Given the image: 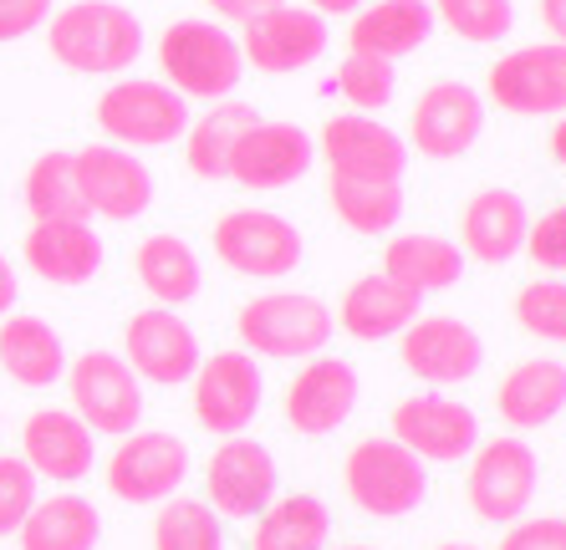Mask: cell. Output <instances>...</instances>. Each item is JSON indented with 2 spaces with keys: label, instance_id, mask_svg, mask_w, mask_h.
<instances>
[{
  "label": "cell",
  "instance_id": "cell-28",
  "mask_svg": "<svg viewBox=\"0 0 566 550\" xmlns=\"http://www.w3.org/2000/svg\"><path fill=\"white\" fill-rule=\"evenodd\" d=\"M495 408H501V423H511L515 433L556 423L566 408V362H556V357L515 362L495 388Z\"/></svg>",
  "mask_w": 566,
  "mask_h": 550
},
{
  "label": "cell",
  "instance_id": "cell-24",
  "mask_svg": "<svg viewBox=\"0 0 566 550\" xmlns=\"http://www.w3.org/2000/svg\"><path fill=\"white\" fill-rule=\"evenodd\" d=\"M526 230H531V214H526V199L515 189H480L460 214V250L464 261L511 265L526 250Z\"/></svg>",
  "mask_w": 566,
  "mask_h": 550
},
{
  "label": "cell",
  "instance_id": "cell-17",
  "mask_svg": "<svg viewBox=\"0 0 566 550\" xmlns=\"http://www.w3.org/2000/svg\"><path fill=\"white\" fill-rule=\"evenodd\" d=\"M394 438L423 464H464L480 444V419L449 393H413L394 408Z\"/></svg>",
  "mask_w": 566,
  "mask_h": 550
},
{
  "label": "cell",
  "instance_id": "cell-9",
  "mask_svg": "<svg viewBox=\"0 0 566 550\" xmlns=\"http://www.w3.org/2000/svg\"><path fill=\"white\" fill-rule=\"evenodd\" d=\"M97 128L107 133V144L118 148H169L174 138L189 133V97L169 87V82H113L97 97Z\"/></svg>",
  "mask_w": 566,
  "mask_h": 550
},
{
  "label": "cell",
  "instance_id": "cell-38",
  "mask_svg": "<svg viewBox=\"0 0 566 550\" xmlns=\"http://www.w3.org/2000/svg\"><path fill=\"white\" fill-rule=\"evenodd\" d=\"M337 92L353 103V113H382L398 92V66L382 56L347 52V62L337 66Z\"/></svg>",
  "mask_w": 566,
  "mask_h": 550
},
{
  "label": "cell",
  "instance_id": "cell-46",
  "mask_svg": "<svg viewBox=\"0 0 566 550\" xmlns=\"http://www.w3.org/2000/svg\"><path fill=\"white\" fill-rule=\"evenodd\" d=\"M541 27L552 31V41H566V0H541Z\"/></svg>",
  "mask_w": 566,
  "mask_h": 550
},
{
  "label": "cell",
  "instance_id": "cell-26",
  "mask_svg": "<svg viewBox=\"0 0 566 550\" xmlns=\"http://www.w3.org/2000/svg\"><path fill=\"white\" fill-rule=\"evenodd\" d=\"M419 306H423V296H413L409 286H398L382 271H373V275H357L353 286L343 290V306H337L332 321L353 341H388L409 327L413 316H423Z\"/></svg>",
  "mask_w": 566,
  "mask_h": 550
},
{
  "label": "cell",
  "instance_id": "cell-5",
  "mask_svg": "<svg viewBox=\"0 0 566 550\" xmlns=\"http://www.w3.org/2000/svg\"><path fill=\"white\" fill-rule=\"evenodd\" d=\"M541 489V464L536 448L521 433H501L490 444H474L470 474H464V499H470L474 520L485 525H515L531 515Z\"/></svg>",
  "mask_w": 566,
  "mask_h": 550
},
{
  "label": "cell",
  "instance_id": "cell-47",
  "mask_svg": "<svg viewBox=\"0 0 566 550\" xmlns=\"http://www.w3.org/2000/svg\"><path fill=\"white\" fill-rule=\"evenodd\" d=\"M312 11L316 15H353V11H363V0H312Z\"/></svg>",
  "mask_w": 566,
  "mask_h": 550
},
{
  "label": "cell",
  "instance_id": "cell-19",
  "mask_svg": "<svg viewBox=\"0 0 566 550\" xmlns=\"http://www.w3.org/2000/svg\"><path fill=\"white\" fill-rule=\"evenodd\" d=\"M357 398H363V382H357V367L343 357L316 352L302 362V372L286 382V423L291 433L302 438H327L353 419Z\"/></svg>",
  "mask_w": 566,
  "mask_h": 550
},
{
  "label": "cell",
  "instance_id": "cell-42",
  "mask_svg": "<svg viewBox=\"0 0 566 550\" xmlns=\"http://www.w3.org/2000/svg\"><path fill=\"white\" fill-rule=\"evenodd\" d=\"M495 550H566V520L562 515H521L515 525H505Z\"/></svg>",
  "mask_w": 566,
  "mask_h": 550
},
{
  "label": "cell",
  "instance_id": "cell-36",
  "mask_svg": "<svg viewBox=\"0 0 566 550\" xmlns=\"http://www.w3.org/2000/svg\"><path fill=\"white\" fill-rule=\"evenodd\" d=\"M154 550H224V525L205 499L174 495L154 515Z\"/></svg>",
  "mask_w": 566,
  "mask_h": 550
},
{
  "label": "cell",
  "instance_id": "cell-1",
  "mask_svg": "<svg viewBox=\"0 0 566 550\" xmlns=\"http://www.w3.org/2000/svg\"><path fill=\"white\" fill-rule=\"evenodd\" d=\"M144 21L118 0H72L46 21V52L82 77H118L144 56Z\"/></svg>",
  "mask_w": 566,
  "mask_h": 550
},
{
  "label": "cell",
  "instance_id": "cell-39",
  "mask_svg": "<svg viewBox=\"0 0 566 550\" xmlns=\"http://www.w3.org/2000/svg\"><path fill=\"white\" fill-rule=\"evenodd\" d=\"M515 321L531 337L566 347V281L562 275H546V281H531V286L515 290Z\"/></svg>",
  "mask_w": 566,
  "mask_h": 550
},
{
  "label": "cell",
  "instance_id": "cell-50",
  "mask_svg": "<svg viewBox=\"0 0 566 550\" xmlns=\"http://www.w3.org/2000/svg\"><path fill=\"white\" fill-rule=\"evenodd\" d=\"M343 550H373V546H343Z\"/></svg>",
  "mask_w": 566,
  "mask_h": 550
},
{
  "label": "cell",
  "instance_id": "cell-35",
  "mask_svg": "<svg viewBox=\"0 0 566 550\" xmlns=\"http://www.w3.org/2000/svg\"><path fill=\"white\" fill-rule=\"evenodd\" d=\"M27 210L31 220H87V204L77 194V169L72 154L52 148L27 169Z\"/></svg>",
  "mask_w": 566,
  "mask_h": 550
},
{
  "label": "cell",
  "instance_id": "cell-3",
  "mask_svg": "<svg viewBox=\"0 0 566 550\" xmlns=\"http://www.w3.org/2000/svg\"><path fill=\"white\" fill-rule=\"evenodd\" d=\"M343 489H347V505H357V515H368V520H403L429 495V464L413 458L394 433L388 438H363L343 458Z\"/></svg>",
  "mask_w": 566,
  "mask_h": 550
},
{
  "label": "cell",
  "instance_id": "cell-21",
  "mask_svg": "<svg viewBox=\"0 0 566 550\" xmlns=\"http://www.w3.org/2000/svg\"><path fill=\"white\" fill-rule=\"evenodd\" d=\"M316 154H322L327 173H347V179H403L409 173V144L373 113L327 118Z\"/></svg>",
  "mask_w": 566,
  "mask_h": 550
},
{
  "label": "cell",
  "instance_id": "cell-20",
  "mask_svg": "<svg viewBox=\"0 0 566 550\" xmlns=\"http://www.w3.org/2000/svg\"><path fill=\"white\" fill-rule=\"evenodd\" d=\"M485 133V97L470 87V82H434V87L419 92L409 118V144L419 148V158H449L470 154Z\"/></svg>",
  "mask_w": 566,
  "mask_h": 550
},
{
  "label": "cell",
  "instance_id": "cell-25",
  "mask_svg": "<svg viewBox=\"0 0 566 550\" xmlns=\"http://www.w3.org/2000/svg\"><path fill=\"white\" fill-rule=\"evenodd\" d=\"M66 341L52 321H41L31 311H11L0 316V372L31 393L52 388V382L66 378Z\"/></svg>",
  "mask_w": 566,
  "mask_h": 550
},
{
  "label": "cell",
  "instance_id": "cell-27",
  "mask_svg": "<svg viewBox=\"0 0 566 550\" xmlns=\"http://www.w3.org/2000/svg\"><path fill=\"white\" fill-rule=\"evenodd\" d=\"M429 36H434V11H429V0H373V6L353 11L347 52L398 62V56L419 52Z\"/></svg>",
  "mask_w": 566,
  "mask_h": 550
},
{
  "label": "cell",
  "instance_id": "cell-29",
  "mask_svg": "<svg viewBox=\"0 0 566 550\" xmlns=\"http://www.w3.org/2000/svg\"><path fill=\"white\" fill-rule=\"evenodd\" d=\"M382 275L409 286L413 296H434V290L460 286L464 275V250L444 235L413 230V235H394L382 245Z\"/></svg>",
  "mask_w": 566,
  "mask_h": 550
},
{
  "label": "cell",
  "instance_id": "cell-43",
  "mask_svg": "<svg viewBox=\"0 0 566 550\" xmlns=\"http://www.w3.org/2000/svg\"><path fill=\"white\" fill-rule=\"evenodd\" d=\"M46 21H52V0H0V46L31 36Z\"/></svg>",
  "mask_w": 566,
  "mask_h": 550
},
{
  "label": "cell",
  "instance_id": "cell-22",
  "mask_svg": "<svg viewBox=\"0 0 566 550\" xmlns=\"http://www.w3.org/2000/svg\"><path fill=\"white\" fill-rule=\"evenodd\" d=\"M21 458L36 479L52 485H77L97 464V433L72 413V408H36L21 423Z\"/></svg>",
  "mask_w": 566,
  "mask_h": 550
},
{
  "label": "cell",
  "instance_id": "cell-16",
  "mask_svg": "<svg viewBox=\"0 0 566 550\" xmlns=\"http://www.w3.org/2000/svg\"><path fill=\"white\" fill-rule=\"evenodd\" d=\"M199 337L174 306H144L128 316L123 327V362L138 372V382H158V388H179L195 378L199 367Z\"/></svg>",
  "mask_w": 566,
  "mask_h": 550
},
{
  "label": "cell",
  "instance_id": "cell-4",
  "mask_svg": "<svg viewBox=\"0 0 566 550\" xmlns=\"http://www.w3.org/2000/svg\"><path fill=\"white\" fill-rule=\"evenodd\" d=\"M235 331L251 357H271V362H306V357L327 352L332 321L327 302H316L306 290H265L251 296L235 316Z\"/></svg>",
  "mask_w": 566,
  "mask_h": 550
},
{
  "label": "cell",
  "instance_id": "cell-10",
  "mask_svg": "<svg viewBox=\"0 0 566 550\" xmlns=\"http://www.w3.org/2000/svg\"><path fill=\"white\" fill-rule=\"evenodd\" d=\"M195 419L205 433L214 438H235L255 423L265 403V372L245 347H230V352H214V357H199L195 378Z\"/></svg>",
  "mask_w": 566,
  "mask_h": 550
},
{
  "label": "cell",
  "instance_id": "cell-12",
  "mask_svg": "<svg viewBox=\"0 0 566 550\" xmlns=\"http://www.w3.org/2000/svg\"><path fill=\"white\" fill-rule=\"evenodd\" d=\"M332 46V27L327 15H316L312 6H271L265 15L240 27V56L245 66L265 72V77H291V72H306L327 56Z\"/></svg>",
  "mask_w": 566,
  "mask_h": 550
},
{
  "label": "cell",
  "instance_id": "cell-15",
  "mask_svg": "<svg viewBox=\"0 0 566 550\" xmlns=\"http://www.w3.org/2000/svg\"><path fill=\"white\" fill-rule=\"evenodd\" d=\"M398 362L429 388H454L485 367V341L460 316H413L398 331Z\"/></svg>",
  "mask_w": 566,
  "mask_h": 550
},
{
  "label": "cell",
  "instance_id": "cell-49",
  "mask_svg": "<svg viewBox=\"0 0 566 550\" xmlns=\"http://www.w3.org/2000/svg\"><path fill=\"white\" fill-rule=\"evenodd\" d=\"M434 550H480V546H464V540H449V546H434Z\"/></svg>",
  "mask_w": 566,
  "mask_h": 550
},
{
  "label": "cell",
  "instance_id": "cell-40",
  "mask_svg": "<svg viewBox=\"0 0 566 550\" xmlns=\"http://www.w3.org/2000/svg\"><path fill=\"white\" fill-rule=\"evenodd\" d=\"M36 499H41V479L31 474L27 458L0 454V540H11L21 530V520L31 515Z\"/></svg>",
  "mask_w": 566,
  "mask_h": 550
},
{
  "label": "cell",
  "instance_id": "cell-8",
  "mask_svg": "<svg viewBox=\"0 0 566 550\" xmlns=\"http://www.w3.org/2000/svg\"><path fill=\"white\" fill-rule=\"evenodd\" d=\"M66 398H72V413L93 433L107 438H123L144 423V382L123 362V352H82L66 362Z\"/></svg>",
  "mask_w": 566,
  "mask_h": 550
},
{
  "label": "cell",
  "instance_id": "cell-48",
  "mask_svg": "<svg viewBox=\"0 0 566 550\" xmlns=\"http://www.w3.org/2000/svg\"><path fill=\"white\" fill-rule=\"evenodd\" d=\"M552 158H556V163H562V169H566V113H562V118H556V128H552Z\"/></svg>",
  "mask_w": 566,
  "mask_h": 550
},
{
  "label": "cell",
  "instance_id": "cell-30",
  "mask_svg": "<svg viewBox=\"0 0 566 550\" xmlns=\"http://www.w3.org/2000/svg\"><path fill=\"white\" fill-rule=\"evenodd\" d=\"M133 275H138V286L154 296V306H189L205 286V271H199V255L185 235H169V230H158V235L138 240L133 250Z\"/></svg>",
  "mask_w": 566,
  "mask_h": 550
},
{
  "label": "cell",
  "instance_id": "cell-7",
  "mask_svg": "<svg viewBox=\"0 0 566 550\" xmlns=\"http://www.w3.org/2000/svg\"><path fill=\"white\" fill-rule=\"evenodd\" d=\"M189 464L195 458H189V444L179 433L133 429L113 444V454L103 464V479H107V495H118L123 505H164L189 479Z\"/></svg>",
  "mask_w": 566,
  "mask_h": 550
},
{
  "label": "cell",
  "instance_id": "cell-32",
  "mask_svg": "<svg viewBox=\"0 0 566 550\" xmlns=\"http://www.w3.org/2000/svg\"><path fill=\"white\" fill-rule=\"evenodd\" d=\"M255 123V107L251 103H210L205 118H189V133H185V163L195 179L214 183V179H230V154H235L240 133Z\"/></svg>",
  "mask_w": 566,
  "mask_h": 550
},
{
  "label": "cell",
  "instance_id": "cell-33",
  "mask_svg": "<svg viewBox=\"0 0 566 550\" xmlns=\"http://www.w3.org/2000/svg\"><path fill=\"white\" fill-rule=\"evenodd\" d=\"M332 214L353 230V235H394L403 220V179H347L327 173Z\"/></svg>",
  "mask_w": 566,
  "mask_h": 550
},
{
  "label": "cell",
  "instance_id": "cell-31",
  "mask_svg": "<svg viewBox=\"0 0 566 550\" xmlns=\"http://www.w3.org/2000/svg\"><path fill=\"white\" fill-rule=\"evenodd\" d=\"M21 550H97L103 540V515L87 495H46L31 505V515L15 530Z\"/></svg>",
  "mask_w": 566,
  "mask_h": 550
},
{
  "label": "cell",
  "instance_id": "cell-6",
  "mask_svg": "<svg viewBox=\"0 0 566 550\" xmlns=\"http://www.w3.org/2000/svg\"><path fill=\"white\" fill-rule=\"evenodd\" d=\"M214 261L245 281H286L306 255L302 230L276 210H230L214 220Z\"/></svg>",
  "mask_w": 566,
  "mask_h": 550
},
{
  "label": "cell",
  "instance_id": "cell-11",
  "mask_svg": "<svg viewBox=\"0 0 566 550\" xmlns=\"http://www.w3.org/2000/svg\"><path fill=\"white\" fill-rule=\"evenodd\" d=\"M485 92L515 118H562L566 113V41L515 46L485 72Z\"/></svg>",
  "mask_w": 566,
  "mask_h": 550
},
{
  "label": "cell",
  "instance_id": "cell-2",
  "mask_svg": "<svg viewBox=\"0 0 566 550\" xmlns=\"http://www.w3.org/2000/svg\"><path fill=\"white\" fill-rule=\"evenodd\" d=\"M158 66L179 97H199V103H224L235 97L240 77H245V56H240V36L220 27V21H174L158 36Z\"/></svg>",
  "mask_w": 566,
  "mask_h": 550
},
{
  "label": "cell",
  "instance_id": "cell-44",
  "mask_svg": "<svg viewBox=\"0 0 566 550\" xmlns=\"http://www.w3.org/2000/svg\"><path fill=\"white\" fill-rule=\"evenodd\" d=\"M220 21H235V27H245V21H255V15H265L271 6H281V0H205Z\"/></svg>",
  "mask_w": 566,
  "mask_h": 550
},
{
  "label": "cell",
  "instance_id": "cell-37",
  "mask_svg": "<svg viewBox=\"0 0 566 550\" xmlns=\"http://www.w3.org/2000/svg\"><path fill=\"white\" fill-rule=\"evenodd\" d=\"M429 11L470 46H495L515 27V0H429Z\"/></svg>",
  "mask_w": 566,
  "mask_h": 550
},
{
  "label": "cell",
  "instance_id": "cell-13",
  "mask_svg": "<svg viewBox=\"0 0 566 550\" xmlns=\"http://www.w3.org/2000/svg\"><path fill=\"white\" fill-rule=\"evenodd\" d=\"M72 169H77V194L87 204V220H138V214L154 204V173L133 148L118 144H87L72 154Z\"/></svg>",
  "mask_w": 566,
  "mask_h": 550
},
{
  "label": "cell",
  "instance_id": "cell-18",
  "mask_svg": "<svg viewBox=\"0 0 566 550\" xmlns=\"http://www.w3.org/2000/svg\"><path fill=\"white\" fill-rule=\"evenodd\" d=\"M312 163H316V138L302 123L255 118L240 133L235 154H230V179L240 189H255V194H276V189H291L296 179H306Z\"/></svg>",
  "mask_w": 566,
  "mask_h": 550
},
{
  "label": "cell",
  "instance_id": "cell-23",
  "mask_svg": "<svg viewBox=\"0 0 566 550\" xmlns=\"http://www.w3.org/2000/svg\"><path fill=\"white\" fill-rule=\"evenodd\" d=\"M103 235L87 220H31L21 240V261L46 286H87L103 271Z\"/></svg>",
  "mask_w": 566,
  "mask_h": 550
},
{
  "label": "cell",
  "instance_id": "cell-45",
  "mask_svg": "<svg viewBox=\"0 0 566 550\" xmlns=\"http://www.w3.org/2000/svg\"><path fill=\"white\" fill-rule=\"evenodd\" d=\"M15 296H21V281H15V265L6 261V250H0V316H11Z\"/></svg>",
  "mask_w": 566,
  "mask_h": 550
},
{
  "label": "cell",
  "instance_id": "cell-34",
  "mask_svg": "<svg viewBox=\"0 0 566 550\" xmlns=\"http://www.w3.org/2000/svg\"><path fill=\"white\" fill-rule=\"evenodd\" d=\"M332 540V510L316 495H286L271 499L255 515L251 550H327Z\"/></svg>",
  "mask_w": 566,
  "mask_h": 550
},
{
  "label": "cell",
  "instance_id": "cell-41",
  "mask_svg": "<svg viewBox=\"0 0 566 550\" xmlns=\"http://www.w3.org/2000/svg\"><path fill=\"white\" fill-rule=\"evenodd\" d=\"M521 255H531L546 275H566V204H556V210H546L541 220H531Z\"/></svg>",
  "mask_w": 566,
  "mask_h": 550
},
{
  "label": "cell",
  "instance_id": "cell-14",
  "mask_svg": "<svg viewBox=\"0 0 566 550\" xmlns=\"http://www.w3.org/2000/svg\"><path fill=\"white\" fill-rule=\"evenodd\" d=\"M281 485V469H276V454L245 433L224 438L220 448L210 454L205 464V489H210V505L220 520H255V515L276 499Z\"/></svg>",
  "mask_w": 566,
  "mask_h": 550
}]
</instances>
